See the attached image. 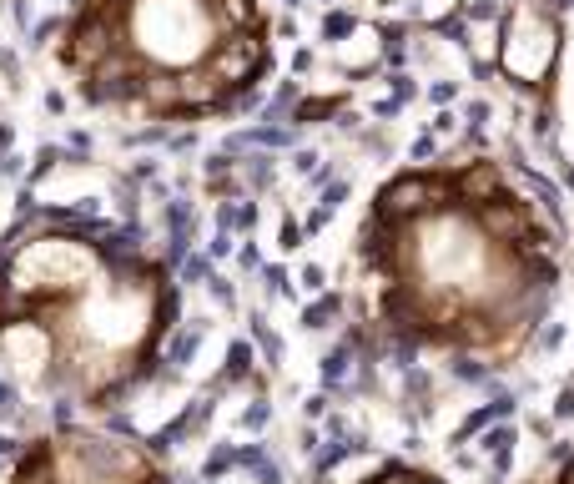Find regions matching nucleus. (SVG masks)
Segmentation results:
<instances>
[{
  "mask_svg": "<svg viewBox=\"0 0 574 484\" xmlns=\"http://www.w3.org/2000/svg\"><path fill=\"white\" fill-rule=\"evenodd\" d=\"M368 323L398 353L514 369L564 283V227L489 152L398 167L353 232Z\"/></svg>",
  "mask_w": 574,
  "mask_h": 484,
  "instance_id": "f257e3e1",
  "label": "nucleus"
},
{
  "mask_svg": "<svg viewBox=\"0 0 574 484\" xmlns=\"http://www.w3.org/2000/svg\"><path fill=\"white\" fill-rule=\"evenodd\" d=\"M177 328V263L141 232L76 207L0 232V363L31 394L111 414L167 374Z\"/></svg>",
  "mask_w": 574,
  "mask_h": 484,
  "instance_id": "f03ea898",
  "label": "nucleus"
},
{
  "mask_svg": "<svg viewBox=\"0 0 574 484\" xmlns=\"http://www.w3.org/2000/svg\"><path fill=\"white\" fill-rule=\"evenodd\" d=\"M46 41L81 106L147 127L232 116L277 66L262 0H71Z\"/></svg>",
  "mask_w": 574,
  "mask_h": 484,
  "instance_id": "7ed1b4c3",
  "label": "nucleus"
},
{
  "mask_svg": "<svg viewBox=\"0 0 574 484\" xmlns=\"http://www.w3.org/2000/svg\"><path fill=\"white\" fill-rule=\"evenodd\" d=\"M0 484H177L162 454L136 439L61 424L11 449Z\"/></svg>",
  "mask_w": 574,
  "mask_h": 484,
  "instance_id": "20e7f679",
  "label": "nucleus"
},
{
  "mask_svg": "<svg viewBox=\"0 0 574 484\" xmlns=\"http://www.w3.org/2000/svg\"><path fill=\"white\" fill-rule=\"evenodd\" d=\"M353 484H449V479L434 474V469H423V464H408V459H383L378 469L358 474Z\"/></svg>",
  "mask_w": 574,
  "mask_h": 484,
  "instance_id": "39448f33",
  "label": "nucleus"
},
{
  "mask_svg": "<svg viewBox=\"0 0 574 484\" xmlns=\"http://www.w3.org/2000/svg\"><path fill=\"white\" fill-rule=\"evenodd\" d=\"M237 464H247V469L257 474V484H282V469L267 459L262 444H242V449H237Z\"/></svg>",
  "mask_w": 574,
  "mask_h": 484,
  "instance_id": "423d86ee",
  "label": "nucleus"
},
{
  "mask_svg": "<svg viewBox=\"0 0 574 484\" xmlns=\"http://www.w3.org/2000/svg\"><path fill=\"white\" fill-rule=\"evenodd\" d=\"M252 363H257V358L247 353V343H237V348L227 353V374L217 379V394H222V389H232V384H237V379H242V374L252 369Z\"/></svg>",
  "mask_w": 574,
  "mask_h": 484,
  "instance_id": "0eeeda50",
  "label": "nucleus"
},
{
  "mask_svg": "<svg viewBox=\"0 0 574 484\" xmlns=\"http://www.w3.org/2000/svg\"><path fill=\"white\" fill-rule=\"evenodd\" d=\"M232 464H237V449H232V444H222V449H217V454H212V459L202 464V474H207V479L217 484V479H222V474H227Z\"/></svg>",
  "mask_w": 574,
  "mask_h": 484,
  "instance_id": "6e6552de",
  "label": "nucleus"
},
{
  "mask_svg": "<svg viewBox=\"0 0 574 484\" xmlns=\"http://www.w3.org/2000/svg\"><path fill=\"white\" fill-rule=\"evenodd\" d=\"M348 449H353V444H328V449L318 454V464H313V479H323V474H328V469H333V464L348 454Z\"/></svg>",
  "mask_w": 574,
  "mask_h": 484,
  "instance_id": "1a4fd4ad",
  "label": "nucleus"
},
{
  "mask_svg": "<svg viewBox=\"0 0 574 484\" xmlns=\"http://www.w3.org/2000/svg\"><path fill=\"white\" fill-rule=\"evenodd\" d=\"M554 459H559V469H554V479L549 484H574V449H554Z\"/></svg>",
  "mask_w": 574,
  "mask_h": 484,
  "instance_id": "9d476101",
  "label": "nucleus"
},
{
  "mask_svg": "<svg viewBox=\"0 0 574 484\" xmlns=\"http://www.w3.org/2000/svg\"><path fill=\"white\" fill-rule=\"evenodd\" d=\"M343 374H348V353H328V358H323V379L338 384Z\"/></svg>",
  "mask_w": 574,
  "mask_h": 484,
  "instance_id": "9b49d317",
  "label": "nucleus"
},
{
  "mask_svg": "<svg viewBox=\"0 0 574 484\" xmlns=\"http://www.w3.org/2000/svg\"><path fill=\"white\" fill-rule=\"evenodd\" d=\"M267 419H272V409H267V399H257V404L242 414V429H267Z\"/></svg>",
  "mask_w": 574,
  "mask_h": 484,
  "instance_id": "f8f14e48",
  "label": "nucleus"
},
{
  "mask_svg": "<svg viewBox=\"0 0 574 484\" xmlns=\"http://www.w3.org/2000/svg\"><path fill=\"white\" fill-rule=\"evenodd\" d=\"M554 419H574V389H564V394H559V404H554Z\"/></svg>",
  "mask_w": 574,
  "mask_h": 484,
  "instance_id": "ddd939ff",
  "label": "nucleus"
},
{
  "mask_svg": "<svg viewBox=\"0 0 574 484\" xmlns=\"http://www.w3.org/2000/svg\"><path fill=\"white\" fill-rule=\"evenodd\" d=\"M333 308H338V303H323V308H313V313H308V328H323V323L333 318Z\"/></svg>",
  "mask_w": 574,
  "mask_h": 484,
  "instance_id": "4468645a",
  "label": "nucleus"
},
{
  "mask_svg": "<svg viewBox=\"0 0 574 484\" xmlns=\"http://www.w3.org/2000/svg\"><path fill=\"white\" fill-rule=\"evenodd\" d=\"M11 414H16V394L0 384V419H11Z\"/></svg>",
  "mask_w": 574,
  "mask_h": 484,
  "instance_id": "2eb2a0df",
  "label": "nucleus"
}]
</instances>
